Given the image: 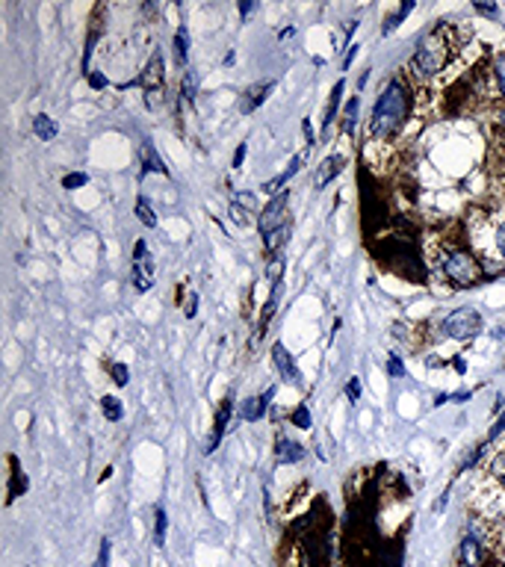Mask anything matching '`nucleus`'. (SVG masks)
Wrapping results in <instances>:
<instances>
[{"mask_svg":"<svg viewBox=\"0 0 505 567\" xmlns=\"http://www.w3.org/2000/svg\"><path fill=\"white\" fill-rule=\"evenodd\" d=\"M411 112V86L408 80L394 77L381 92L378 104L373 110V121H369V137L373 139H387L405 125Z\"/></svg>","mask_w":505,"mask_h":567,"instance_id":"f257e3e1","label":"nucleus"},{"mask_svg":"<svg viewBox=\"0 0 505 567\" xmlns=\"http://www.w3.org/2000/svg\"><path fill=\"white\" fill-rule=\"evenodd\" d=\"M456 50H458V30L452 24H438L420 42L414 59H411V68H414L420 77H435L452 63Z\"/></svg>","mask_w":505,"mask_h":567,"instance_id":"f03ea898","label":"nucleus"},{"mask_svg":"<svg viewBox=\"0 0 505 567\" xmlns=\"http://www.w3.org/2000/svg\"><path fill=\"white\" fill-rule=\"evenodd\" d=\"M435 266L440 270L443 281L456 284V287H461V290L476 287L484 278L482 261L458 243H440V249L435 252Z\"/></svg>","mask_w":505,"mask_h":567,"instance_id":"7ed1b4c3","label":"nucleus"},{"mask_svg":"<svg viewBox=\"0 0 505 567\" xmlns=\"http://www.w3.org/2000/svg\"><path fill=\"white\" fill-rule=\"evenodd\" d=\"M458 559L461 567H491L493 555L488 550V535L482 532L479 523H470L467 532H464L461 546H458Z\"/></svg>","mask_w":505,"mask_h":567,"instance_id":"20e7f679","label":"nucleus"},{"mask_svg":"<svg viewBox=\"0 0 505 567\" xmlns=\"http://www.w3.org/2000/svg\"><path fill=\"white\" fill-rule=\"evenodd\" d=\"M443 334L452 337V340H473L482 332V314L473 311V307H458V311H452L447 319H443Z\"/></svg>","mask_w":505,"mask_h":567,"instance_id":"39448f33","label":"nucleus"},{"mask_svg":"<svg viewBox=\"0 0 505 567\" xmlns=\"http://www.w3.org/2000/svg\"><path fill=\"white\" fill-rule=\"evenodd\" d=\"M133 287L139 293H148L154 287V261L148 254L146 240H139L137 249H133Z\"/></svg>","mask_w":505,"mask_h":567,"instance_id":"423d86ee","label":"nucleus"},{"mask_svg":"<svg viewBox=\"0 0 505 567\" xmlns=\"http://www.w3.org/2000/svg\"><path fill=\"white\" fill-rule=\"evenodd\" d=\"M287 204H290V192H281L275 195V199L266 204V208L261 210V234H272L278 228H284V219H287Z\"/></svg>","mask_w":505,"mask_h":567,"instance_id":"0eeeda50","label":"nucleus"},{"mask_svg":"<svg viewBox=\"0 0 505 567\" xmlns=\"http://www.w3.org/2000/svg\"><path fill=\"white\" fill-rule=\"evenodd\" d=\"M139 84H142V89L148 92V104L157 107V95H163V84H166V75H163V57L160 54H154L148 59V66H146V71H142Z\"/></svg>","mask_w":505,"mask_h":567,"instance_id":"6e6552de","label":"nucleus"},{"mask_svg":"<svg viewBox=\"0 0 505 567\" xmlns=\"http://www.w3.org/2000/svg\"><path fill=\"white\" fill-rule=\"evenodd\" d=\"M272 89H275V80H266V84H261V86L245 89L243 98H240V112H243V116H249V112H254L257 107H261Z\"/></svg>","mask_w":505,"mask_h":567,"instance_id":"1a4fd4ad","label":"nucleus"},{"mask_svg":"<svg viewBox=\"0 0 505 567\" xmlns=\"http://www.w3.org/2000/svg\"><path fill=\"white\" fill-rule=\"evenodd\" d=\"M307 157H311V151H302V154H298V157H293L290 169L281 172V174H278V178H272V181H266V183H263V192H266V195H272V199H275V195H281L284 183L290 181L293 174H298V169H302V163H305Z\"/></svg>","mask_w":505,"mask_h":567,"instance_id":"9d476101","label":"nucleus"},{"mask_svg":"<svg viewBox=\"0 0 505 567\" xmlns=\"http://www.w3.org/2000/svg\"><path fill=\"white\" fill-rule=\"evenodd\" d=\"M275 396V387H266V394L263 396H252V399H245L243 405H240V417L243 420H261L266 414V405H270V399Z\"/></svg>","mask_w":505,"mask_h":567,"instance_id":"9b49d317","label":"nucleus"},{"mask_svg":"<svg viewBox=\"0 0 505 567\" xmlns=\"http://www.w3.org/2000/svg\"><path fill=\"white\" fill-rule=\"evenodd\" d=\"M272 358H275V367H278V373H281L287 381H290V385H296L298 381V369H296V360H293V355L287 352L284 349V343H275L272 346Z\"/></svg>","mask_w":505,"mask_h":567,"instance_id":"f8f14e48","label":"nucleus"},{"mask_svg":"<svg viewBox=\"0 0 505 567\" xmlns=\"http://www.w3.org/2000/svg\"><path fill=\"white\" fill-rule=\"evenodd\" d=\"M231 411H234L231 399H222L219 411H216V426H213V435H210V443H208V452H213L216 447H219V440H222V435H225V429H228Z\"/></svg>","mask_w":505,"mask_h":567,"instance_id":"ddd939ff","label":"nucleus"},{"mask_svg":"<svg viewBox=\"0 0 505 567\" xmlns=\"http://www.w3.org/2000/svg\"><path fill=\"white\" fill-rule=\"evenodd\" d=\"M343 157H340V154H334V157H325L323 160V166H319V172H316V190H323V187H328V181H334L340 172H343Z\"/></svg>","mask_w":505,"mask_h":567,"instance_id":"4468645a","label":"nucleus"},{"mask_svg":"<svg viewBox=\"0 0 505 567\" xmlns=\"http://www.w3.org/2000/svg\"><path fill=\"white\" fill-rule=\"evenodd\" d=\"M275 456H278V461H281V464H296V461L305 458V447H302V443L290 440V438H278Z\"/></svg>","mask_w":505,"mask_h":567,"instance_id":"2eb2a0df","label":"nucleus"},{"mask_svg":"<svg viewBox=\"0 0 505 567\" xmlns=\"http://www.w3.org/2000/svg\"><path fill=\"white\" fill-rule=\"evenodd\" d=\"M343 89H346V84H343V80H337V86H334V92H332V101H328V107H325V128H323V137H325V139L332 137V121L337 119V110H340V98H343Z\"/></svg>","mask_w":505,"mask_h":567,"instance_id":"dca6fc26","label":"nucleus"},{"mask_svg":"<svg viewBox=\"0 0 505 567\" xmlns=\"http://www.w3.org/2000/svg\"><path fill=\"white\" fill-rule=\"evenodd\" d=\"M9 467H13V482H9V502H15L27 491V476L22 473V467H18V458L15 456L9 458Z\"/></svg>","mask_w":505,"mask_h":567,"instance_id":"f3484780","label":"nucleus"},{"mask_svg":"<svg viewBox=\"0 0 505 567\" xmlns=\"http://www.w3.org/2000/svg\"><path fill=\"white\" fill-rule=\"evenodd\" d=\"M33 130H36V137L39 139H54L57 137V121L50 119V116H45V112H39V116L33 119Z\"/></svg>","mask_w":505,"mask_h":567,"instance_id":"a211bd4d","label":"nucleus"},{"mask_svg":"<svg viewBox=\"0 0 505 567\" xmlns=\"http://www.w3.org/2000/svg\"><path fill=\"white\" fill-rule=\"evenodd\" d=\"M187 50H190V33L187 27H178V33H174V63L187 66Z\"/></svg>","mask_w":505,"mask_h":567,"instance_id":"6ab92c4d","label":"nucleus"},{"mask_svg":"<svg viewBox=\"0 0 505 567\" xmlns=\"http://www.w3.org/2000/svg\"><path fill=\"white\" fill-rule=\"evenodd\" d=\"M101 411H104V417L110 422H119L121 414H125V408H121V402L116 396H104V399H101Z\"/></svg>","mask_w":505,"mask_h":567,"instance_id":"aec40b11","label":"nucleus"},{"mask_svg":"<svg viewBox=\"0 0 505 567\" xmlns=\"http://www.w3.org/2000/svg\"><path fill=\"white\" fill-rule=\"evenodd\" d=\"M287 225L284 228H278V231H272V234H266V240H263V245H266V254H275L278 249H281V245L287 243Z\"/></svg>","mask_w":505,"mask_h":567,"instance_id":"412c9836","label":"nucleus"},{"mask_svg":"<svg viewBox=\"0 0 505 567\" xmlns=\"http://www.w3.org/2000/svg\"><path fill=\"white\" fill-rule=\"evenodd\" d=\"M195 92H199V75H195V71H187V75H183V80H181V98L183 101H192Z\"/></svg>","mask_w":505,"mask_h":567,"instance_id":"4be33fe9","label":"nucleus"},{"mask_svg":"<svg viewBox=\"0 0 505 567\" xmlns=\"http://www.w3.org/2000/svg\"><path fill=\"white\" fill-rule=\"evenodd\" d=\"M137 219L146 225V228H154V225H157V216H154V210H151V204L146 201V199H139L137 201Z\"/></svg>","mask_w":505,"mask_h":567,"instance_id":"5701e85b","label":"nucleus"},{"mask_svg":"<svg viewBox=\"0 0 505 567\" xmlns=\"http://www.w3.org/2000/svg\"><path fill=\"white\" fill-rule=\"evenodd\" d=\"M493 86H497V92L505 98V54L497 57V63H493Z\"/></svg>","mask_w":505,"mask_h":567,"instance_id":"b1692460","label":"nucleus"},{"mask_svg":"<svg viewBox=\"0 0 505 567\" xmlns=\"http://www.w3.org/2000/svg\"><path fill=\"white\" fill-rule=\"evenodd\" d=\"M154 518H157V529H154V538H157V546L166 544V511L160 509H154Z\"/></svg>","mask_w":505,"mask_h":567,"instance_id":"393cba45","label":"nucleus"},{"mask_svg":"<svg viewBox=\"0 0 505 567\" xmlns=\"http://www.w3.org/2000/svg\"><path fill=\"white\" fill-rule=\"evenodd\" d=\"M290 420H293V426H298V429H311V411H307V405H298L293 414H290Z\"/></svg>","mask_w":505,"mask_h":567,"instance_id":"a878e982","label":"nucleus"},{"mask_svg":"<svg viewBox=\"0 0 505 567\" xmlns=\"http://www.w3.org/2000/svg\"><path fill=\"white\" fill-rule=\"evenodd\" d=\"M234 204H236V208H245V213H254L257 210V201H254L252 192H236L234 195Z\"/></svg>","mask_w":505,"mask_h":567,"instance_id":"bb28decb","label":"nucleus"},{"mask_svg":"<svg viewBox=\"0 0 505 567\" xmlns=\"http://www.w3.org/2000/svg\"><path fill=\"white\" fill-rule=\"evenodd\" d=\"M358 104H360V101H358V98H352V101H349V107H346V119H343V128H346V133H352V128H355V119H358Z\"/></svg>","mask_w":505,"mask_h":567,"instance_id":"cd10ccee","label":"nucleus"},{"mask_svg":"<svg viewBox=\"0 0 505 567\" xmlns=\"http://www.w3.org/2000/svg\"><path fill=\"white\" fill-rule=\"evenodd\" d=\"M491 476L497 479V482L502 484V488H505V452H502V456L493 458V464H491Z\"/></svg>","mask_w":505,"mask_h":567,"instance_id":"c85d7f7f","label":"nucleus"},{"mask_svg":"<svg viewBox=\"0 0 505 567\" xmlns=\"http://www.w3.org/2000/svg\"><path fill=\"white\" fill-rule=\"evenodd\" d=\"M411 9H414V4H405V6L399 9L396 15H390V18H387V24H385V33H394V30H396V24H399L402 18H405V15L411 13Z\"/></svg>","mask_w":505,"mask_h":567,"instance_id":"c756f323","label":"nucleus"},{"mask_svg":"<svg viewBox=\"0 0 505 567\" xmlns=\"http://www.w3.org/2000/svg\"><path fill=\"white\" fill-rule=\"evenodd\" d=\"M110 550H112V541L104 538V541H101V553L95 559V567H110Z\"/></svg>","mask_w":505,"mask_h":567,"instance_id":"7c9ffc66","label":"nucleus"},{"mask_svg":"<svg viewBox=\"0 0 505 567\" xmlns=\"http://www.w3.org/2000/svg\"><path fill=\"white\" fill-rule=\"evenodd\" d=\"M493 245H497L500 254H502V261H505V219L497 225V228H493Z\"/></svg>","mask_w":505,"mask_h":567,"instance_id":"2f4dec72","label":"nucleus"},{"mask_svg":"<svg viewBox=\"0 0 505 567\" xmlns=\"http://www.w3.org/2000/svg\"><path fill=\"white\" fill-rule=\"evenodd\" d=\"M84 183H89V178H86V174H66V178H63V187H66V190L84 187Z\"/></svg>","mask_w":505,"mask_h":567,"instance_id":"473e14b6","label":"nucleus"},{"mask_svg":"<svg viewBox=\"0 0 505 567\" xmlns=\"http://www.w3.org/2000/svg\"><path fill=\"white\" fill-rule=\"evenodd\" d=\"M112 381H116L119 387H125V385H128V367H125V364H116V367H112Z\"/></svg>","mask_w":505,"mask_h":567,"instance_id":"72a5a7b5","label":"nucleus"},{"mask_svg":"<svg viewBox=\"0 0 505 567\" xmlns=\"http://www.w3.org/2000/svg\"><path fill=\"white\" fill-rule=\"evenodd\" d=\"M346 394H349V399H352V402H358V396H360V378L358 376L346 385Z\"/></svg>","mask_w":505,"mask_h":567,"instance_id":"f704fd0d","label":"nucleus"},{"mask_svg":"<svg viewBox=\"0 0 505 567\" xmlns=\"http://www.w3.org/2000/svg\"><path fill=\"white\" fill-rule=\"evenodd\" d=\"M231 219H234L236 225H245V222H249V216H245L243 208H236V204H231Z\"/></svg>","mask_w":505,"mask_h":567,"instance_id":"c9c22d12","label":"nucleus"},{"mask_svg":"<svg viewBox=\"0 0 505 567\" xmlns=\"http://www.w3.org/2000/svg\"><path fill=\"white\" fill-rule=\"evenodd\" d=\"M390 376H405V367L399 364V358H390Z\"/></svg>","mask_w":505,"mask_h":567,"instance_id":"e433bc0d","label":"nucleus"},{"mask_svg":"<svg viewBox=\"0 0 505 567\" xmlns=\"http://www.w3.org/2000/svg\"><path fill=\"white\" fill-rule=\"evenodd\" d=\"M89 84L95 86V89H104L107 86V77L104 75H89Z\"/></svg>","mask_w":505,"mask_h":567,"instance_id":"4c0bfd02","label":"nucleus"},{"mask_svg":"<svg viewBox=\"0 0 505 567\" xmlns=\"http://www.w3.org/2000/svg\"><path fill=\"white\" fill-rule=\"evenodd\" d=\"M195 305H199V296L192 293V296L187 298V307H183V311H187V316H195Z\"/></svg>","mask_w":505,"mask_h":567,"instance_id":"58836bf2","label":"nucleus"},{"mask_svg":"<svg viewBox=\"0 0 505 567\" xmlns=\"http://www.w3.org/2000/svg\"><path fill=\"white\" fill-rule=\"evenodd\" d=\"M243 160H245V146L236 148V154H234V169H240V166H243Z\"/></svg>","mask_w":505,"mask_h":567,"instance_id":"ea45409f","label":"nucleus"},{"mask_svg":"<svg viewBox=\"0 0 505 567\" xmlns=\"http://www.w3.org/2000/svg\"><path fill=\"white\" fill-rule=\"evenodd\" d=\"M500 125H502V130H505V107L500 110Z\"/></svg>","mask_w":505,"mask_h":567,"instance_id":"a19ab883","label":"nucleus"},{"mask_svg":"<svg viewBox=\"0 0 505 567\" xmlns=\"http://www.w3.org/2000/svg\"><path fill=\"white\" fill-rule=\"evenodd\" d=\"M502 151H505V133H502Z\"/></svg>","mask_w":505,"mask_h":567,"instance_id":"79ce46f5","label":"nucleus"}]
</instances>
